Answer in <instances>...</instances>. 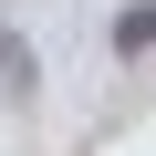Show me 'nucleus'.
<instances>
[{
	"instance_id": "1",
	"label": "nucleus",
	"mask_w": 156,
	"mask_h": 156,
	"mask_svg": "<svg viewBox=\"0 0 156 156\" xmlns=\"http://www.w3.org/2000/svg\"><path fill=\"white\" fill-rule=\"evenodd\" d=\"M115 52H125V62H135V52H156V0H135V11L115 21Z\"/></svg>"
},
{
	"instance_id": "2",
	"label": "nucleus",
	"mask_w": 156,
	"mask_h": 156,
	"mask_svg": "<svg viewBox=\"0 0 156 156\" xmlns=\"http://www.w3.org/2000/svg\"><path fill=\"white\" fill-rule=\"evenodd\" d=\"M0 83H21V94H31V42H11V31H0Z\"/></svg>"
}]
</instances>
